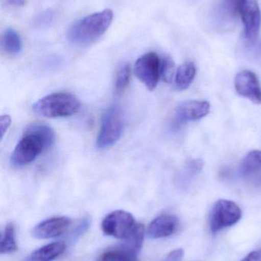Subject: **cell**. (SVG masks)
Instances as JSON below:
<instances>
[{
  "mask_svg": "<svg viewBox=\"0 0 261 261\" xmlns=\"http://www.w3.org/2000/svg\"><path fill=\"white\" fill-rule=\"evenodd\" d=\"M254 184H255L256 185L259 186V187H261V173H259L257 177L255 178Z\"/></svg>",
  "mask_w": 261,
  "mask_h": 261,
  "instance_id": "cell-30",
  "label": "cell"
},
{
  "mask_svg": "<svg viewBox=\"0 0 261 261\" xmlns=\"http://www.w3.org/2000/svg\"><path fill=\"white\" fill-rule=\"evenodd\" d=\"M81 103L76 96L70 93H56L38 99L32 105V110L43 117H67L76 114Z\"/></svg>",
  "mask_w": 261,
  "mask_h": 261,
  "instance_id": "cell-3",
  "label": "cell"
},
{
  "mask_svg": "<svg viewBox=\"0 0 261 261\" xmlns=\"http://www.w3.org/2000/svg\"><path fill=\"white\" fill-rule=\"evenodd\" d=\"M161 59L155 52L145 54L136 61L134 73L147 89L153 90L160 78Z\"/></svg>",
  "mask_w": 261,
  "mask_h": 261,
  "instance_id": "cell-7",
  "label": "cell"
},
{
  "mask_svg": "<svg viewBox=\"0 0 261 261\" xmlns=\"http://www.w3.org/2000/svg\"><path fill=\"white\" fill-rule=\"evenodd\" d=\"M241 17L245 26V38L249 45L258 39L261 25V11L257 0H246Z\"/></svg>",
  "mask_w": 261,
  "mask_h": 261,
  "instance_id": "cell-8",
  "label": "cell"
},
{
  "mask_svg": "<svg viewBox=\"0 0 261 261\" xmlns=\"http://www.w3.org/2000/svg\"><path fill=\"white\" fill-rule=\"evenodd\" d=\"M179 226V219L171 215H162L155 219L149 225L147 234L150 239L169 237L176 232Z\"/></svg>",
  "mask_w": 261,
  "mask_h": 261,
  "instance_id": "cell-13",
  "label": "cell"
},
{
  "mask_svg": "<svg viewBox=\"0 0 261 261\" xmlns=\"http://www.w3.org/2000/svg\"><path fill=\"white\" fill-rule=\"evenodd\" d=\"M234 86L240 96L257 105L261 104V87L255 73L250 70L241 71L236 76Z\"/></svg>",
  "mask_w": 261,
  "mask_h": 261,
  "instance_id": "cell-11",
  "label": "cell"
},
{
  "mask_svg": "<svg viewBox=\"0 0 261 261\" xmlns=\"http://www.w3.org/2000/svg\"><path fill=\"white\" fill-rule=\"evenodd\" d=\"M196 74V68L193 62L182 64L176 70L175 85L179 90H185L189 87Z\"/></svg>",
  "mask_w": 261,
  "mask_h": 261,
  "instance_id": "cell-16",
  "label": "cell"
},
{
  "mask_svg": "<svg viewBox=\"0 0 261 261\" xmlns=\"http://www.w3.org/2000/svg\"><path fill=\"white\" fill-rule=\"evenodd\" d=\"M8 3L12 6H23L26 4V0H8Z\"/></svg>",
  "mask_w": 261,
  "mask_h": 261,
  "instance_id": "cell-29",
  "label": "cell"
},
{
  "mask_svg": "<svg viewBox=\"0 0 261 261\" xmlns=\"http://www.w3.org/2000/svg\"><path fill=\"white\" fill-rule=\"evenodd\" d=\"M176 69L173 59L170 57H165L161 61L160 77L164 82L171 83L176 76Z\"/></svg>",
  "mask_w": 261,
  "mask_h": 261,
  "instance_id": "cell-23",
  "label": "cell"
},
{
  "mask_svg": "<svg viewBox=\"0 0 261 261\" xmlns=\"http://www.w3.org/2000/svg\"><path fill=\"white\" fill-rule=\"evenodd\" d=\"M90 222L89 219H87V218L83 219L75 227V230L70 236V239H72V242L78 240L84 233L87 232V229L90 227Z\"/></svg>",
  "mask_w": 261,
  "mask_h": 261,
  "instance_id": "cell-25",
  "label": "cell"
},
{
  "mask_svg": "<svg viewBox=\"0 0 261 261\" xmlns=\"http://www.w3.org/2000/svg\"><path fill=\"white\" fill-rule=\"evenodd\" d=\"M203 166V162L201 160L196 159L190 161L182 172V178L181 181L185 184L191 182L197 175L201 173Z\"/></svg>",
  "mask_w": 261,
  "mask_h": 261,
  "instance_id": "cell-20",
  "label": "cell"
},
{
  "mask_svg": "<svg viewBox=\"0 0 261 261\" xmlns=\"http://www.w3.org/2000/svg\"><path fill=\"white\" fill-rule=\"evenodd\" d=\"M136 257L123 249L110 250L101 256L100 261H136Z\"/></svg>",
  "mask_w": 261,
  "mask_h": 261,
  "instance_id": "cell-22",
  "label": "cell"
},
{
  "mask_svg": "<svg viewBox=\"0 0 261 261\" xmlns=\"http://www.w3.org/2000/svg\"><path fill=\"white\" fill-rule=\"evenodd\" d=\"M54 12L51 9L41 12L34 21V25L39 29H47L53 22Z\"/></svg>",
  "mask_w": 261,
  "mask_h": 261,
  "instance_id": "cell-24",
  "label": "cell"
},
{
  "mask_svg": "<svg viewBox=\"0 0 261 261\" xmlns=\"http://www.w3.org/2000/svg\"><path fill=\"white\" fill-rule=\"evenodd\" d=\"M261 170V150H253L239 164V173L242 177L252 176Z\"/></svg>",
  "mask_w": 261,
  "mask_h": 261,
  "instance_id": "cell-15",
  "label": "cell"
},
{
  "mask_svg": "<svg viewBox=\"0 0 261 261\" xmlns=\"http://www.w3.org/2000/svg\"><path fill=\"white\" fill-rule=\"evenodd\" d=\"M123 119L121 110L111 107L103 115L101 129L97 138V147L108 148L117 142L123 132Z\"/></svg>",
  "mask_w": 261,
  "mask_h": 261,
  "instance_id": "cell-4",
  "label": "cell"
},
{
  "mask_svg": "<svg viewBox=\"0 0 261 261\" xmlns=\"http://www.w3.org/2000/svg\"><path fill=\"white\" fill-rule=\"evenodd\" d=\"M17 249L18 248L15 241V227L13 224L8 223L2 234L0 252L3 254H12L15 252Z\"/></svg>",
  "mask_w": 261,
  "mask_h": 261,
  "instance_id": "cell-19",
  "label": "cell"
},
{
  "mask_svg": "<svg viewBox=\"0 0 261 261\" xmlns=\"http://www.w3.org/2000/svg\"><path fill=\"white\" fill-rule=\"evenodd\" d=\"M246 0H219L212 11L215 24L222 29L231 27L240 15Z\"/></svg>",
  "mask_w": 261,
  "mask_h": 261,
  "instance_id": "cell-10",
  "label": "cell"
},
{
  "mask_svg": "<svg viewBox=\"0 0 261 261\" xmlns=\"http://www.w3.org/2000/svg\"><path fill=\"white\" fill-rule=\"evenodd\" d=\"M136 261H138V260H136Z\"/></svg>",
  "mask_w": 261,
  "mask_h": 261,
  "instance_id": "cell-31",
  "label": "cell"
},
{
  "mask_svg": "<svg viewBox=\"0 0 261 261\" xmlns=\"http://www.w3.org/2000/svg\"><path fill=\"white\" fill-rule=\"evenodd\" d=\"M242 213L240 207L232 201L220 199L213 205L209 216L210 229L216 233L232 226L240 221Z\"/></svg>",
  "mask_w": 261,
  "mask_h": 261,
  "instance_id": "cell-5",
  "label": "cell"
},
{
  "mask_svg": "<svg viewBox=\"0 0 261 261\" xmlns=\"http://www.w3.org/2000/svg\"><path fill=\"white\" fill-rule=\"evenodd\" d=\"M144 234L145 229L143 225H136L134 231H133L130 237L125 239L126 242L121 248L130 253L132 255L136 257L138 253L142 248L143 243L144 240Z\"/></svg>",
  "mask_w": 261,
  "mask_h": 261,
  "instance_id": "cell-18",
  "label": "cell"
},
{
  "mask_svg": "<svg viewBox=\"0 0 261 261\" xmlns=\"http://www.w3.org/2000/svg\"><path fill=\"white\" fill-rule=\"evenodd\" d=\"M131 77V69L129 64H124L120 67L116 74L115 89L117 93H122L128 87Z\"/></svg>",
  "mask_w": 261,
  "mask_h": 261,
  "instance_id": "cell-21",
  "label": "cell"
},
{
  "mask_svg": "<svg viewBox=\"0 0 261 261\" xmlns=\"http://www.w3.org/2000/svg\"><path fill=\"white\" fill-rule=\"evenodd\" d=\"M210 108L209 102L207 101L188 100L181 102L175 110L173 126L177 128L187 122L202 119L209 113Z\"/></svg>",
  "mask_w": 261,
  "mask_h": 261,
  "instance_id": "cell-9",
  "label": "cell"
},
{
  "mask_svg": "<svg viewBox=\"0 0 261 261\" xmlns=\"http://www.w3.org/2000/svg\"><path fill=\"white\" fill-rule=\"evenodd\" d=\"M65 249L64 242H53L33 251L24 261H52L62 254Z\"/></svg>",
  "mask_w": 261,
  "mask_h": 261,
  "instance_id": "cell-14",
  "label": "cell"
},
{
  "mask_svg": "<svg viewBox=\"0 0 261 261\" xmlns=\"http://www.w3.org/2000/svg\"><path fill=\"white\" fill-rule=\"evenodd\" d=\"M55 141V132L44 124H32L26 128L11 156V164L21 167L32 163Z\"/></svg>",
  "mask_w": 261,
  "mask_h": 261,
  "instance_id": "cell-1",
  "label": "cell"
},
{
  "mask_svg": "<svg viewBox=\"0 0 261 261\" xmlns=\"http://www.w3.org/2000/svg\"><path fill=\"white\" fill-rule=\"evenodd\" d=\"M242 261H261V249L250 253Z\"/></svg>",
  "mask_w": 261,
  "mask_h": 261,
  "instance_id": "cell-28",
  "label": "cell"
},
{
  "mask_svg": "<svg viewBox=\"0 0 261 261\" xmlns=\"http://www.w3.org/2000/svg\"><path fill=\"white\" fill-rule=\"evenodd\" d=\"M184 251L181 248L171 251L162 261H182L184 257Z\"/></svg>",
  "mask_w": 261,
  "mask_h": 261,
  "instance_id": "cell-26",
  "label": "cell"
},
{
  "mask_svg": "<svg viewBox=\"0 0 261 261\" xmlns=\"http://www.w3.org/2000/svg\"><path fill=\"white\" fill-rule=\"evenodd\" d=\"M11 119L7 115L2 116L0 118V130H1V138H3L5 133L7 132L8 128L10 126Z\"/></svg>",
  "mask_w": 261,
  "mask_h": 261,
  "instance_id": "cell-27",
  "label": "cell"
},
{
  "mask_svg": "<svg viewBox=\"0 0 261 261\" xmlns=\"http://www.w3.org/2000/svg\"><path fill=\"white\" fill-rule=\"evenodd\" d=\"M113 18L111 9H104L84 17L69 29L67 38L76 45H88L105 33Z\"/></svg>",
  "mask_w": 261,
  "mask_h": 261,
  "instance_id": "cell-2",
  "label": "cell"
},
{
  "mask_svg": "<svg viewBox=\"0 0 261 261\" xmlns=\"http://www.w3.org/2000/svg\"><path fill=\"white\" fill-rule=\"evenodd\" d=\"M104 234L118 239H127L136 227L134 218L130 213L116 210L107 215L102 222Z\"/></svg>",
  "mask_w": 261,
  "mask_h": 261,
  "instance_id": "cell-6",
  "label": "cell"
},
{
  "mask_svg": "<svg viewBox=\"0 0 261 261\" xmlns=\"http://www.w3.org/2000/svg\"><path fill=\"white\" fill-rule=\"evenodd\" d=\"M2 47L8 55H18L22 50V42L18 32L12 28L5 31L2 38Z\"/></svg>",
  "mask_w": 261,
  "mask_h": 261,
  "instance_id": "cell-17",
  "label": "cell"
},
{
  "mask_svg": "<svg viewBox=\"0 0 261 261\" xmlns=\"http://www.w3.org/2000/svg\"><path fill=\"white\" fill-rule=\"evenodd\" d=\"M72 224L67 217H55L43 221L32 229V234L38 239H49L64 234Z\"/></svg>",
  "mask_w": 261,
  "mask_h": 261,
  "instance_id": "cell-12",
  "label": "cell"
}]
</instances>
